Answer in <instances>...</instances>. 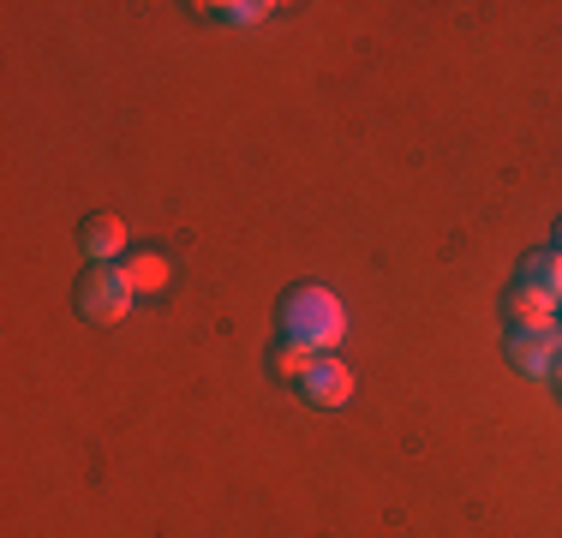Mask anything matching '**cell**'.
Wrapping results in <instances>:
<instances>
[{"label": "cell", "mask_w": 562, "mask_h": 538, "mask_svg": "<svg viewBox=\"0 0 562 538\" xmlns=\"http://www.w3.org/2000/svg\"><path fill=\"white\" fill-rule=\"evenodd\" d=\"M281 329H288L293 347L324 359L329 347L347 341V305L329 288H293L288 305H281Z\"/></svg>", "instance_id": "6da1fadb"}, {"label": "cell", "mask_w": 562, "mask_h": 538, "mask_svg": "<svg viewBox=\"0 0 562 538\" xmlns=\"http://www.w3.org/2000/svg\"><path fill=\"white\" fill-rule=\"evenodd\" d=\"M508 366L532 383H562V323L544 329H515L508 335Z\"/></svg>", "instance_id": "7a4b0ae2"}, {"label": "cell", "mask_w": 562, "mask_h": 538, "mask_svg": "<svg viewBox=\"0 0 562 538\" xmlns=\"http://www.w3.org/2000/svg\"><path fill=\"white\" fill-rule=\"evenodd\" d=\"M132 300H138V293H132L126 281H120V269H114V264L90 269V276L78 281V312H85L90 323H120V317L132 312Z\"/></svg>", "instance_id": "3957f363"}, {"label": "cell", "mask_w": 562, "mask_h": 538, "mask_svg": "<svg viewBox=\"0 0 562 538\" xmlns=\"http://www.w3.org/2000/svg\"><path fill=\"white\" fill-rule=\"evenodd\" d=\"M300 395L312 401V407L336 413V407H347V401H353V371H347L336 354H324V359H312V371L300 377Z\"/></svg>", "instance_id": "277c9868"}, {"label": "cell", "mask_w": 562, "mask_h": 538, "mask_svg": "<svg viewBox=\"0 0 562 538\" xmlns=\"http://www.w3.org/2000/svg\"><path fill=\"white\" fill-rule=\"evenodd\" d=\"M78 251H85L90 264H120L126 258V222L120 215H90L85 227H78Z\"/></svg>", "instance_id": "5b68a950"}, {"label": "cell", "mask_w": 562, "mask_h": 538, "mask_svg": "<svg viewBox=\"0 0 562 538\" xmlns=\"http://www.w3.org/2000/svg\"><path fill=\"white\" fill-rule=\"evenodd\" d=\"M562 305L551 300V293H539L532 281H515V293H508V323L515 329H544V323H557Z\"/></svg>", "instance_id": "8992f818"}, {"label": "cell", "mask_w": 562, "mask_h": 538, "mask_svg": "<svg viewBox=\"0 0 562 538\" xmlns=\"http://www.w3.org/2000/svg\"><path fill=\"white\" fill-rule=\"evenodd\" d=\"M114 269H120V281H126V288L138 293V300H144V293H162V288H168V276H173L168 258H156V251H126V258H120Z\"/></svg>", "instance_id": "52a82bcc"}, {"label": "cell", "mask_w": 562, "mask_h": 538, "mask_svg": "<svg viewBox=\"0 0 562 538\" xmlns=\"http://www.w3.org/2000/svg\"><path fill=\"white\" fill-rule=\"evenodd\" d=\"M520 281H532L539 293H551V300L562 305V251H532L527 269H520Z\"/></svg>", "instance_id": "ba28073f"}, {"label": "cell", "mask_w": 562, "mask_h": 538, "mask_svg": "<svg viewBox=\"0 0 562 538\" xmlns=\"http://www.w3.org/2000/svg\"><path fill=\"white\" fill-rule=\"evenodd\" d=\"M204 12H210V19H222V24H263L276 7H246V0H239V7H204Z\"/></svg>", "instance_id": "9c48e42d"}, {"label": "cell", "mask_w": 562, "mask_h": 538, "mask_svg": "<svg viewBox=\"0 0 562 538\" xmlns=\"http://www.w3.org/2000/svg\"><path fill=\"white\" fill-rule=\"evenodd\" d=\"M312 359H317V354H305V347H293V341H288V347H281V354H276V371H281V377H293V383H300V377L312 371Z\"/></svg>", "instance_id": "30bf717a"}, {"label": "cell", "mask_w": 562, "mask_h": 538, "mask_svg": "<svg viewBox=\"0 0 562 538\" xmlns=\"http://www.w3.org/2000/svg\"><path fill=\"white\" fill-rule=\"evenodd\" d=\"M557 251H562V227H557Z\"/></svg>", "instance_id": "8fae6325"}]
</instances>
